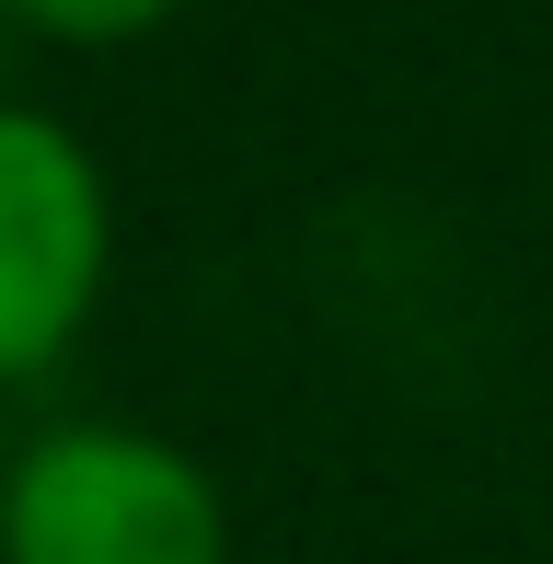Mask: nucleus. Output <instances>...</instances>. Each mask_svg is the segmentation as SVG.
Here are the masks:
<instances>
[{"instance_id": "obj_1", "label": "nucleus", "mask_w": 553, "mask_h": 564, "mask_svg": "<svg viewBox=\"0 0 553 564\" xmlns=\"http://www.w3.org/2000/svg\"><path fill=\"white\" fill-rule=\"evenodd\" d=\"M0 564H231V496L162 426L58 415L0 449Z\"/></svg>"}, {"instance_id": "obj_2", "label": "nucleus", "mask_w": 553, "mask_h": 564, "mask_svg": "<svg viewBox=\"0 0 553 564\" xmlns=\"http://www.w3.org/2000/svg\"><path fill=\"white\" fill-rule=\"evenodd\" d=\"M116 276L105 150L46 105H0V392L46 380L93 335Z\"/></svg>"}, {"instance_id": "obj_3", "label": "nucleus", "mask_w": 553, "mask_h": 564, "mask_svg": "<svg viewBox=\"0 0 553 564\" xmlns=\"http://www.w3.org/2000/svg\"><path fill=\"white\" fill-rule=\"evenodd\" d=\"M173 12H185V0H0V23H23V35H46V46H139V35H162Z\"/></svg>"}]
</instances>
